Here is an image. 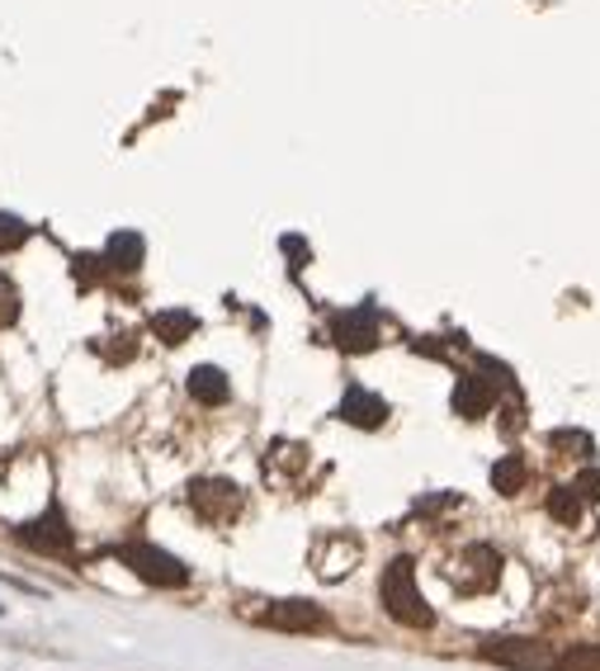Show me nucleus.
<instances>
[{
	"instance_id": "f257e3e1",
	"label": "nucleus",
	"mask_w": 600,
	"mask_h": 671,
	"mask_svg": "<svg viewBox=\"0 0 600 671\" xmlns=\"http://www.w3.org/2000/svg\"><path fill=\"white\" fill-rule=\"evenodd\" d=\"M379 596H383V610H387V620H393V624H402V629H431L435 624L431 600L421 596V587H416V562L412 558L387 562V572L379 581Z\"/></svg>"
},
{
	"instance_id": "0eeeda50",
	"label": "nucleus",
	"mask_w": 600,
	"mask_h": 671,
	"mask_svg": "<svg viewBox=\"0 0 600 671\" xmlns=\"http://www.w3.org/2000/svg\"><path fill=\"white\" fill-rule=\"evenodd\" d=\"M360 558H364V549H360L355 535H327V539H317V549H312V572L322 581H345L355 572Z\"/></svg>"
},
{
	"instance_id": "4468645a",
	"label": "nucleus",
	"mask_w": 600,
	"mask_h": 671,
	"mask_svg": "<svg viewBox=\"0 0 600 671\" xmlns=\"http://www.w3.org/2000/svg\"><path fill=\"white\" fill-rule=\"evenodd\" d=\"M152 331L162 336L166 345H180V341H189V336L199 331V317L185 312V308H166V312H156V317H152Z\"/></svg>"
},
{
	"instance_id": "39448f33",
	"label": "nucleus",
	"mask_w": 600,
	"mask_h": 671,
	"mask_svg": "<svg viewBox=\"0 0 600 671\" xmlns=\"http://www.w3.org/2000/svg\"><path fill=\"white\" fill-rule=\"evenodd\" d=\"M189 506L194 516L208 520V525H223L241 510V487L232 478H194L189 483Z\"/></svg>"
},
{
	"instance_id": "1a4fd4ad",
	"label": "nucleus",
	"mask_w": 600,
	"mask_h": 671,
	"mask_svg": "<svg viewBox=\"0 0 600 671\" xmlns=\"http://www.w3.org/2000/svg\"><path fill=\"white\" fill-rule=\"evenodd\" d=\"M265 624L270 629H285V633H317V629H327V610L317 606V600H275L270 610H265Z\"/></svg>"
},
{
	"instance_id": "aec40b11",
	"label": "nucleus",
	"mask_w": 600,
	"mask_h": 671,
	"mask_svg": "<svg viewBox=\"0 0 600 671\" xmlns=\"http://www.w3.org/2000/svg\"><path fill=\"white\" fill-rule=\"evenodd\" d=\"M29 241V223H20L14 214H0V251H20Z\"/></svg>"
},
{
	"instance_id": "a211bd4d",
	"label": "nucleus",
	"mask_w": 600,
	"mask_h": 671,
	"mask_svg": "<svg viewBox=\"0 0 600 671\" xmlns=\"http://www.w3.org/2000/svg\"><path fill=\"white\" fill-rule=\"evenodd\" d=\"M20 322V289H14L10 275H0V331Z\"/></svg>"
},
{
	"instance_id": "9b49d317",
	"label": "nucleus",
	"mask_w": 600,
	"mask_h": 671,
	"mask_svg": "<svg viewBox=\"0 0 600 671\" xmlns=\"http://www.w3.org/2000/svg\"><path fill=\"white\" fill-rule=\"evenodd\" d=\"M341 421L345 426H355V431H379L383 421H387V402L379 393H369V388H350V393L341 398Z\"/></svg>"
},
{
	"instance_id": "9d476101",
	"label": "nucleus",
	"mask_w": 600,
	"mask_h": 671,
	"mask_svg": "<svg viewBox=\"0 0 600 671\" xmlns=\"http://www.w3.org/2000/svg\"><path fill=\"white\" fill-rule=\"evenodd\" d=\"M497 393H501V388L492 383V379H483L478 369H473V374H458V383H454V412L464 416V421H483L492 407H497Z\"/></svg>"
},
{
	"instance_id": "6ab92c4d",
	"label": "nucleus",
	"mask_w": 600,
	"mask_h": 671,
	"mask_svg": "<svg viewBox=\"0 0 600 671\" xmlns=\"http://www.w3.org/2000/svg\"><path fill=\"white\" fill-rule=\"evenodd\" d=\"M549 445H554L558 454H591V450H596V440H591L587 431H554V435H549Z\"/></svg>"
},
{
	"instance_id": "f03ea898",
	"label": "nucleus",
	"mask_w": 600,
	"mask_h": 671,
	"mask_svg": "<svg viewBox=\"0 0 600 671\" xmlns=\"http://www.w3.org/2000/svg\"><path fill=\"white\" fill-rule=\"evenodd\" d=\"M445 577H449V587L464 591V596L497 591V581H501V554L492 549V544H468V549L454 554V562H445Z\"/></svg>"
},
{
	"instance_id": "dca6fc26",
	"label": "nucleus",
	"mask_w": 600,
	"mask_h": 671,
	"mask_svg": "<svg viewBox=\"0 0 600 671\" xmlns=\"http://www.w3.org/2000/svg\"><path fill=\"white\" fill-rule=\"evenodd\" d=\"M581 510H587V502L577 497V487H572V483L549 492V516H554L558 525H577V520H581Z\"/></svg>"
},
{
	"instance_id": "f3484780",
	"label": "nucleus",
	"mask_w": 600,
	"mask_h": 671,
	"mask_svg": "<svg viewBox=\"0 0 600 671\" xmlns=\"http://www.w3.org/2000/svg\"><path fill=\"white\" fill-rule=\"evenodd\" d=\"M554 671H600V648L581 643V648L558 652V667H554Z\"/></svg>"
},
{
	"instance_id": "412c9836",
	"label": "nucleus",
	"mask_w": 600,
	"mask_h": 671,
	"mask_svg": "<svg viewBox=\"0 0 600 671\" xmlns=\"http://www.w3.org/2000/svg\"><path fill=\"white\" fill-rule=\"evenodd\" d=\"M572 487H577V497H581V502L596 506V502H600V468H581Z\"/></svg>"
},
{
	"instance_id": "6e6552de",
	"label": "nucleus",
	"mask_w": 600,
	"mask_h": 671,
	"mask_svg": "<svg viewBox=\"0 0 600 671\" xmlns=\"http://www.w3.org/2000/svg\"><path fill=\"white\" fill-rule=\"evenodd\" d=\"M20 539L29 544V549H39V554H52V558H66V554H72V544H76L72 525H66V516H62L58 506H52L48 516L29 520V525L20 529Z\"/></svg>"
},
{
	"instance_id": "ddd939ff",
	"label": "nucleus",
	"mask_w": 600,
	"mask_h": 671,
	"mask_svg": "<svg viewBox=\"0 0 600 671\" xmlns=\"http://www.w3.org/2000/svg\"><path fill=\"white\" fill-rule=\"evenodd\" d=\"M189 398L204 402V407H223L232 398V383H227L218 364H199V369H189Z\"/></svg>"
},
{
	"instance_id": "f8f14e48",
	"label": "nucleus",
	"mask_w": 600,
	"mask_h": 671,
	"mask_svg": "<svg viewBox=\"0 0 600 671\" xmlns=\"http://www.w3.org/2000/svg\"><path fill=\"white\" fill-rule=\"evenodd\" d=\"M143 256H147V241L137 233H114L110 246H104V270H118V275H137L143 270Z\"/></svg>"
},
{
	"instance_id": "423d86ee",
	"label": "nucleus",
	"mask_w": 600,
	"mask_h": 671,
	"mask_svg": "<svg viewBox=\"0 0 600 671\" xmlns=\"http://www.w3.org/2000/svg\"><path fill=\"white\" fill-rule=\"evenodd\" d=\"M331 345L345 350V355H364V350L379 345V312L374 308H345L331 317Z\"/></svg>"
},
{
	"instance_id": "2eb2a0df",
	"label": "nucleus",
	"mask_w": 600,
	"mask_h": 671,
	"mask_svg": "<svg viewBox=\"0 0 600 671\" xmlns=\"http://www.w3.org/2000/svg\"><path fill=\"white\" fill-rule=\"evenodd\" d=\"M529 483V468H525V458L520 454H506L497 458V468H492V487L501 492V497H516V492Z\"/></svg>"
},
{
	"instance_id": "20e7f679",
	"label": "nucleus",
	"mask_w": 600,
	"mask_h": 671,
	"mask_svg": "<svg viewBox=\"0 0 600 671\" xmlns=\"http://www.w3.org/2000/svg\"><path fill=\"white\" fill-rule=\"evenodd\" d=\"M478 652L487 662L516 667V671H554L558 667V648L544 639H487Z\"/></svg>"
},
{
	"instance_id": "7ed1b4c3",
	"label": "nucleus",
	"mask_w": 600,
	"mask_h": 671,
	"mask_svg": "<svg viewBox=\"0 0 600 671\" xmlns=\"http://www.w3.org/2000/svg\"><path fill=\"white\" fill-rule=\"evenodd\" d=\"M118 558L128 562V568L147 581V587H162V591H170V587H189V568H185V562L175 558V554L156 549V544H123Z\"/></svg>"
}]
</instances>
